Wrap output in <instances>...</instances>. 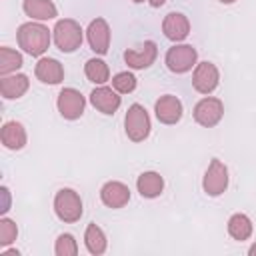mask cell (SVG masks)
I'll return each instance as SVG.
<instances>
[{"mask_svg":"<svg viewBox=\"0 0 256 256\" xmlns=\"http://www.w3.org/2000/svg\"><path fill=\"white\" fill-rule=\"evenodd\" d=\"M18 46L30 56H42L50 46V30L40 22H24L16 32Z\"/></svg>","mask_w":256,"mask_h":256,"instance_id":"1","label":"cell"},{"mask_svg":"<svg viewBox=\"0 0 256 256\" xmlns=\"http://www.w3.org/2000/svg\"><path fill=\"white\" fill-rule=\"evenodd\" d=\"M54 44L60 52L64 54H72L76 52L80 46H82V40H84V30L82 26L74 20V18H62L56 22L54 30Z\"/></svg>","mask_w":256,"mask_h":256,"instance_id":"2","label":"cell"},{"mask_svg":"<svg viewBox=\"0 0 256 256\" xmlns=\"http://www.w3.org/2000/svg\"><path fill=\"white\" fill-rule=\"evenodd\" d=\"M54 212L58 220H62L64 224L78 222L84 214V204H82L80 194L72 188H60L54 196Z\"/></svg>","mask_w":256,"mask_h":256,"instance_id":"3","label":"cell"},{"mask_svg":"<svg viewBox=\"0 0 256 256\" xmlns=\"http://www.w3.org/2000/svg\"><path fill=\"white\" fill-rule=\"evenodd\" d=\"M150 116L142 104H132L124 116V130L132 142H144L150 136Z\"/></svg>","mask_w":256,"mask_h":256,"instance_id":"4","label":"cell"},{"mask_svg":"<svg viewBox=\"0 0 256 256\" xmlns=\"http://www.w3.org/2000/svg\"><path fill=\"white\" fill-rule=\"evenodd\" d=\"M164 64L174 74H186L198 64V50L192 44H174L168 48Z\"/></svg>","mask_w":256,"mask_h":256,"instance_id":"5","label":"cell"},{"mask_svg":"<svg viewBox=\"0 0 256 256\" xmlns=\"http://www.w3.org/2000/svg\"><path fill=\"white\" fill-rule=\"evenodd\" d=\"M228 180H230V176H228V166H226L222 160L212 158L210 164H208V168H206V172H204V178H202V190H204L208 196L216 198V196H220V194L226 192Z\"/></svg>","mask_w":256,"mask_h":256,"instance_id":"6","label":"cell"},{"mask_svg":"<svg viewBox=\"0 0 256 256\" xmlns=\"http://www.w3.org/2000/svg\"><path fill=\"white\" fill-rule=\"evenodd\" d=\"M192 116H194L196 124H200L202 128H214L224 116V104L220 98L204 96L202 100L196 102Z\"/></svg>","mask_w":256,"mask_h":256,"instance_id":"7","label":"cell"},{"mask_svg":"<svg viewBox=\"0 0 256 256\" xmlns=\"http://www.w3.org/2000/svg\"><path fill=\"white\" fill-rule=\"evenodd\" d=\"M56 108L60 112L62 118L66 120H78L84 114L86 108V100L82 96L80 90L76 88H62L58 98H56Z\"/></svg>","mask_w":256,"mask_h":256,"instance_id":"8","label":"cell"},{"mask_svg":"<svg viewBox=\"0 0 256 256\" xmlns=\"http://www.w3.org/2000/svg\"><path fill=\"white\" fill-rule=\"evenodd\" d=\"M220 84V72L212 62H198L192 72V86L200 94H212Z\"/></svg>","mask_w":256,"mask_h":256,"instance_id":"9","label":"cell"},{"mask_svg":"<svg viewBox=\"0 0 256 256\" xmlns=\"http://www.w3.org/2000/svg\"><path fill=\"white\" fill-rule=\"evenodd\" d=\"M156 56H158L156 42L154 40H146L138 48H128L124 52V62L132 70H144V68H150L156 62Z\"/></svg>","mask_w":256,"mask_h":256,"instance_id":"10","label":"cell"},{"mask_svg":"<svg viewBox=\"0 0 256 256\" xmlns=\"http://www.w3.org/2000/svg\"><path fill=\"white\" fill-rule=\"evenodd\" d=\"M154 114H156L158 122H162L166 126H172V124L180 122V118L184 114V108H182V102H180L178 96L164 94L154 102Z\"/></svg>","mask_w":256,"mask_h":256,"instance_id":"11","label":"cell"},{"mask_svg":"<svg viewBox=\"0 0 256 256\" xmlns=\"http://www.w3.org/2000/svg\"><path fill=\"white\" fill-rule=\"evenodd\" d=\"M100 200L112 210L124 208L130 202V188L120 180H108L100 188Z\"/></svg>","mask_w":256,"mask_h":256,"instance_id":"12","label":"cell"},{"mask_svg":"<svg viewBox=\"0 0 256 256\" xmlns=\"http://www.w3.org/2000/svg\"><path fill=\"white\" fill-rule=\"evenodd\" d=\"M86 38L92 52L104 56L110 48V26L104 18H94L86 28Z\"/></svg>","mask_w":256,"mask_h":256,"instance_id":"13","label":"cell"},{"mask_svg":"<svg viewBox=\"0 0 256 256\" xmlns=\"http://www.w3.org/2000/svg\"><path fill=\"white\" fill-rule=\"evenodd\" d=\"M90 104L98 110V112H102V114H114L118 108H120V104H122V98H120V94L114 90V88H110V86H96L92 92H90Z\"/></svg>","mask_w":256,"mask_h":256,"instance_id":"14","label":"cell"},{"mask_svg":"<svg viewBox=\"0 0 256 256\" xmlns=\"http://www.w3.org/2000/svg\"><path fill=\"white\" fill-rule=\"evenodd\" d=\"M162 32L172 42H182L190 34V20L182 12H170L162 20Z\"/></svg>","mask_w":256,"mask_h":256,"instance_id":"15","label":"cell"},{"mask_svg":"<svg viewBox=\"0 0 256 256\" xmlns=\"http://www.w3.org/2000/svg\"><path fill=\"white\" fill-rule=\"evenodd\" d=\"M34 74L42 84H60L64 80V66L50 56H44L36 62Z\"/></svg>","mask_w":256,"mask_h":256,"instance_id":"16","label":"cell"},{"mask_svg":"<svg viewBox=\"0 0 256 256\" xmlns=\"http://www.w3.org/2000/svg\"><path fill=\"white\" fill-rule=\"evenodd\" d=\"M30 88V80L26 74H8L0 78V94L6 100H16L22 98Z\"/></svg>","mask_w":256,"mask_h":256,"instance_id":"17","label":"cell"},{"mask_svg":"<svg viewBox=\"0 0 256 256\" xmlns=\"http://www.w3.org/2000/svg\"><path fill=\"white\" fill-rule=\"evenodd\" d=\"M0 140L4 144V148L8 150H22L28 142V136H26V128L16 122V120H10L2 126V132H0Z\"/></svg>","mask_w":256,"mask_h":256,"instance_id":"18","label":"cell"},{"mask_svg":"<svg viewBox=\"0 0 256 256\" xmlns=\"http://www.w3.org/2000/svg\"><path fill=\"white\" fill-rule=\"evenodd\" d=\"M136 190L140 192L142 198H158L164 190V178L154 170L142 172L136 178Z\"/></svg>","mask_w":256,"mask_h":256,"instance_id":"19","label":"cell"},{"mask_svg":"<svg viewBox=\"0 0 256 256\" xmlns=\"http://www.w3.org/2000/svg\"><path fill=\"white\" fill-rule=\"evenodd\" d=\"M22 10L28 18L44 22V20H52L58 16V10L54 6V2L50 0H24L22 2Z\"/></svg>","mask_w":256,"mask_h":256,"instance_id":"20","label":"cell"},{"mask_svg":"<svg viewBox=\"0 0 256 256\" xmlns=\"http://www.w3.org/2000/svg\"><path fill=\"white\" fill-rule=\"evenodd\" d=\"M84 246H86V250H88L92 256H100V254L106 252L108 240H106L104 230H102L98 224L90 222V224L86 226V230H84Z\"/></svg>","mask_w":256,"mask_h":256,"instance_id":"21","label":"cell"},{"mask_svg":"<svg viewBox=\"0 0 256 256\" xmlns=\"http://www.w3.org/2000/svg\"><path fill=\"white\" fill-rule=\"evenodd\" d=\"M226 228H228V234H230V238H234V240H238V242H244V240H248V238L252 236V232H254L252 220H250L246 214H242V212H236V214H232V216L228 218V224H226Z\"/></svg>","mask_w":256,"mask_h":256,"instance_id":"22","label":"cell"},{"mask_svg":"<svg viewBox=\"0 0 256 256\" xmlns=\"http://www.w3.org/2000/svg\"><path fill=\"white\" fill-rule=\"evenodd\" d=\"M84 74H86V78L90 82H94L98 86H102V84H106L110 80V68H108V64L102 58H90V60H86Z\"/></svg>","mask_w":256,"mask_h":256,"instance_id":"23","label":"cell"},{"mask_svg":"<svg viewBox=\"0 0 256 256\" xmlns=\"http://www.w3.org/2000/svg\"><path fill=\"white\" fill-rule=\"evenodd\" d=\"M24 64L22 60V54L10 46H2L0 48V74L2 76H8V74H14L16 70H20Z\"/></svg>","mask_w":256,"mask_h":256,"instance_id":"24","label":"cell"},{"mask_svg":"<svg viewBox=\"0 0 256 256\" xmlns=\"http://www.w3.org/2000/svg\"><path fill=\"white\" fill-rule=\"evenodd\" d=\"M54 254L56 256H76L78 254V242L72 234L64 232L56 238V244H54Z\"/></svg>","mask_w":256,"mask_h":256,"instance_id":"25","label":"cell"},{"mask_svg":"<svg viewBox=\"0 0 256 256\" xmlns=\"http://www.w3.org/2000/svg\"><path fill=\"white\" fill-rule=\"evenodd\" d=\"M112 88L118 92V94H130L134 92L136 88V76L132 72H118L114 78H112Z\"/></svg>","mask_w":256,"mask_h":256,"instance_id":"26","label":"cell"},{"mask_svg":"<svg viewBox=\"0 0 256 256\" xmlns=\"http://www.w3.org/2000/svg\"><path fill=\"white\" fill-rule=\"evenodd\" d=\"M16 238H18V226H16V222L4 216L0 220V246L6 248L10 244H14Z\"/></svg>","mask_w":256,"mask_h":256,"instance_id":"27","label":"cell"},{"mask_svg":"<svg viewBox=\"0 0 256 256\" xmlns=\"http://www.w3.org/2000/svg\"><path fill=\"white\" fill-rule=\"evenodd\" d=\"M0 194H2V206H0V212L6 214L10 210V204H12V198H10V190L6 186L0 188Z\"/></svg>","mask_w":256,"mask_h":256,"instance_id":"28","label":"cell"},{"mask_svg":"<svg viewBox=\"0 0 256 256\" xmlns=\"http://www.w3.org/2000/svg\"><path fill=\"white\" fill-rule=\"evenodd\" d=\"M2 256H20V252L12 248V250H4V252H2Z\"/></svg>","mask_w":256,"mask_h":256,"instance_id":"29","label":"cell"},{"mask_svg":"<svg viewBox=\"0 0 256 256\" xmlns=\"http://www.w3.org/2000/svg\"><path fill=\"white\" fill-rule=\"evenodd\" d=\"M148 2H150V6H152V8H160L166 0H148Z\"/></svg>","mask_w":256,"mask_h":256,"instance_id":"30","label":"cell"},{"mask_svg":"<svg viewBox=\"0 0 256 256\" xmlns=\"http://www.w3.org/2000/svg\"><path fill=\"white\" fill-rule=\"evenodd\" d=\"M248 256H256V242H254V244L248 248Z\"/></svg>","mask_w":256,"mask_h":256,"instance_id":"31","label":"cell"},{"mask_svg":"<svg viewBox=\"0 0 256 256\" xmlns=\"http://www.w3.org/2000/svg\"><path fill=\"white\" fill-rule=\"evenodd\" d=\"M218 2H220V4H234L236 0H218Z\"/></svg>","mask_w":256,"mask_h":256,"instance_id":"32","label":"cell"},{"mask_svg":"<svg viewBox=\"0 0 256 256\" xmlns=\"http://www.w3.org/2000/svg\"><path fill=\"white\" fill-rule=\"evenodd\" d=\"M132 2H134V4H142L144 0H132Z\"/></svg>","mask_w":256,"mask_h":256,"instance_id":"33","label":"cell"}]
</instances>
